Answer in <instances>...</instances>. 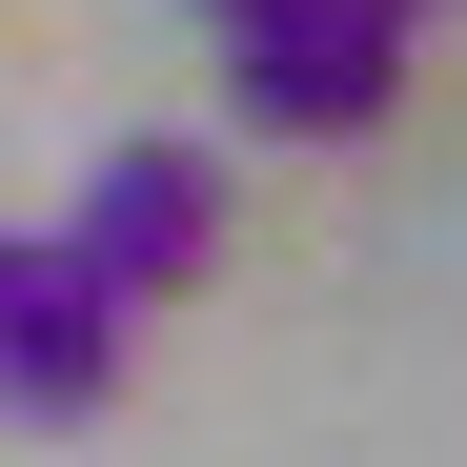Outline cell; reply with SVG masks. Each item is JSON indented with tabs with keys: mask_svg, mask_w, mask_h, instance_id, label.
Returning a JSON list of instances; mask_svg holds the SVG:
<instances>
[{
	"mask_svg": "<svg viewBox=\"0 0 467 467\" xmlns=\"http://www.w3.org/2000/svg\"><path fill=\"white\" fill-rule=\"evenodd\" d=\"M407 41L386 0H223V102H244V142H366L386 102H407Z\"/></svg>",
	"mask_w": 467,
	"mask_h": 467,
	"instance_id": "obj_1",
	"label": "cell"
},
{
	"mask_svg": "<svg viewBox=\"0 0 467 467\" xmlns=\"http://www.w3.org/2000/svg\"><path fill=\"white\" fill-rule=\"evenodd\" d=\"M122 346H142V305L61 244V223H0V427H102Z\"/></svg>",
	"mask_w": 467,
	"mask_h": 467,
	"instance_id": "obj_2",
	"label": "cell"
},
{
	"mask_svg": "<svg viewBox=\"0 0 467 467\" xmlns=\"http://www.w3.org/2000/svg\"><path fill=\"white\" fill-rule=\"evenodd\" d=\"M61 244H82L122 305H183V285L223 265V142H183V122H122L102 163H82V203H61Z\"/></svg>",
	"mask_w": 467,
	"mask_h": 467,
	"instance_id": "obj_3",
	"label": "cell"
},
{
	"mask_svg": "<svg viewBox=\"0 0 467 467\" xmlns=\"http://www.w3.org/2000/svg\"><path fill=\"white\" fill-rule=\"evenodd\" d=\"M386 21H447V0H386Z\"/></svg>",
	"mask_w": 467,
	"mask_h": 467,
	"instance_id": "obj_4",
	"label": "cell"
},
{
	"mask_svg": "<svg viewBox=\"0 0 467 467\" xmlns=\"http://www.w3.org/2000/svg\"><path fill=\"white\" fill-rule=\"evenodd\" d=\"M203 21H223V0H203Z\"/></svg>",
	"mask_w": 467,
	"mask_h": 467,
	"instance_id": "obj_5",
	"label": "cell"
}]
</instances>
